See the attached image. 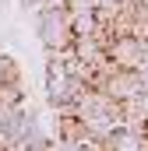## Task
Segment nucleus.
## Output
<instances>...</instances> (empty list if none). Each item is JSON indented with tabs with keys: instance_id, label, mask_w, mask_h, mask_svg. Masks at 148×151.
I'll return each instance as SVG.
<instances>
[{
	"instance_id": "nucleus-2",
	"label": "nucleus",
	"mask_w": 148,
	"mask_h": 151,
	"mask_svg": "<svg viewBox=\"0 0 148 151\" xmlns=\"http://www.w3.org/2000/svg\"><path fill=\"white\" fill-rule=\"evenodd\" d=\"M141 91H148L141 74H134V70H116V74L102 84V95H110L116 106H123V102H134Z\"/></svg>"
},
{
	"instance_id": "nucleus-1",
	"label": "nucleus",
	"mask_w": 148,
	"mask_h": 151,
	"mask_svg": "<svg viewBox=\"0 0 148 151\" xmlns=\"http://www.w3.org/2000/svg\"><path fill=\"white\" fill-rule=\"evenodd\" d=\"M39 39H42V46L49 49V53H60V49H71V18H67V11L64 7H46V11H39Z\"/></svg>"
},
{
	"instance_id": "nucleus-3",
	"label": "nucleus",
	"mask_w": 148,
	"mask_h": 151,
	"mask_svg": "<svg viewBox=\"0 0 148 151\" xmlns=\"http://www.w3.org/2000/svg\"><path fill=\"white\" fill-rule=\"evenodd\" d=\"M102 148H106V151H148V137H145V134L127 130V127H120Z\"/></svg>"
},
{
	"instance_id": "nucleus-4",
	"label": "nucleus",
	"mask_w": 148,
	"mask_h": 151,
	"mask_svg": "<svg viewBox=\"0 0 148 151\" xmlns=\"http://www.w3.org/2000/svg\"><path fill=\"white\" fill-rule=\"evenodd\" d=\"M71 18V35L74 39H88L99 32V21H95V11H78V14H67Z\"/></svg>"
}]
</instances>
